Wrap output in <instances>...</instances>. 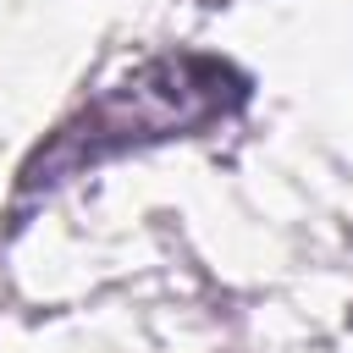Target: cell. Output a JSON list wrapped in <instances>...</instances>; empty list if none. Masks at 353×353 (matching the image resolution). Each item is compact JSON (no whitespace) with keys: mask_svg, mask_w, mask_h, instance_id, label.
Returning <instances> with one entry per match:
<instances>
[{"mask_svg":"<svg viewBox=\"0 0 353 353\" xmlns=\"http://www.w3.org/2000/svg\"><path fill=\"white\" fill-rule=\"evenodd\" d=\"M254 99V77L210 50H171L149 55L143 66L121 72L105 83L77 116H66L17 171V199L50 193L105 160L176 143V138H204L243 116Z\"/></svg>","mask_w":353,"mask_h":353,"instance_id":"6da1fadb","label":"cell"}]
</instances>
